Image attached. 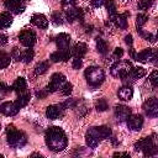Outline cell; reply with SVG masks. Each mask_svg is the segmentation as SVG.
<instances>
[{
	"instance_id": "cell-1",
	"label": "cell",
	"mask_w": 158,
	"mask_h": 158,
	"mask_svg": "<svg viewBox=\"0 0 158 158\" xmlns=\"http://www.w3.org/2000/svg\"><path fill=\"white\" fill-rule=\"evenodd\" d=\"M68 139L65 132L60 127H49L46 131V144L53 152H60L67 147Z\"/></svg>"
},
{
	"instance_id": "cell-2",
	"label": "cell",
	"mask_w": 158,
	"mask_h": 158,
	"mask_svg": "<svg viewBox=\"0 0 158 158\" xmlns=\"http://www.w3.org/2000/svg\"><path fill=\"white\" fill-rule=\"evenodd\" d=\"M6 133H7V143H9L10 146H12V147L20 148V147H22V146L26 143V141H27L25 133L21 132V131H17L14 125H9V126L6 127Z\"/></svg>"
},
{
	"instance_id": "cell-3",
	"label": "cell",
	"mask_w": 158,
	"mask_h": 158,
	"mask_svg": "<svg viewBox=\"0 0 158 158\" xmlns=\"http://www.w3.org/2000/svg\"><path fill=\"white\" fill-rule=\"evenodd\" d=\"M84 75H85L86 81L91 86H99L105 79L104 70L101 68H99V67H88L85 69Z\"/></svg>"
},
{
	"instance_id": "cell-4",
	"label": "cell",
	"mask_w": 158,
	"mask_h": 158,
	"mask_svg": "<svg viewBox=\"0 0 158 158\" xmlns=\"http://www.w3.org/2000/svg\"><path fill=\"white\" fill-rule=\"evenodd\" d=\"M132 69V64L128 60H117L115 64L111 65V75L116 77V78H121L122 80L128 77L130 72Z\"/></svg>"
},
{
	"instance_id": "cell-5",
	"label": "cell",
	"mask_w": 158,
	"mask_h": 158,
	"mask_svg": "<svg viewBox=\"0 0 158 158\" xmlns=\"http://www.w3.org/2000/svg\"><path fill=\"white\" fill-rule=\"evenodd\" d=\"M64 83H65V77L62 73H54L52 75V78H51L49 84L46 86V90L48 93H54L58 89H60Z\"/></svg>"
},
{
	"instance_id": "cell-6",
	"label": "cell",
	"mask_w": 158,
	"mask_h": 158,
	"mask_svg": "<svg viewBox=\"0 0 158 158\" xmlns=\"http://www.w3.org/2000/svg\"><path fill=\"white\" fill-rule=\"evenodd\" d=\"M19 40L25 47L31 48L36 43V33L32 30H23L19 35Z\"/></svg>"
},
{
	"instance_id": "cell-7",
	"label": "cell",
	"mask_w": 158,
	"mask_h": 158,
	"mask_svg": "<svg viewBox=\"0 0 158 158\" xmlns=\"http://www.w3.org/2000/svg\"><path fill=\"white\" fill-rule=\"evenodd\" d=\"M143 110L144 112L151 117L158 116V100L156 98H151L143 102Z\"/></svg>"
},
{
	"instance_id": "cell-8",
	"label": "cell",
	"mask_w": 158,
	"mask_h": 158,
	"mask_svg": "<svg viewBox=\"0 0 158 158\" xmlns=\"http://www.w3.org/2000/svg\"><path fill=\"white\" fill-rule=\"evenodd\" d=\"M135 59L138 60V62H143V63L153 62V60L157 59V52L154 49H152V48H147V49H143L142 52L137 53Z\"/></svg>"
},
{
	"instance_id": "cell-9",
	"label": "cell",
	"mask_w": 158,
	"mask_h": 158,
	"mask_svg": "<svg viewBox=\"0 0 158 158\" xmlns=\"http://www.w3.org/2000/svg\"><path fill=\"white\" fill-rule=\"evenodd\" d=\"M88 133H91L93 136H95L100 141V139H104V138H109L111 136V128L107 127V126L91 127L90 130H88Z\"/></svg>"
},
{
	"instance_id": "cell-10",
	"label": "cell",
	"mask_w": 158,
	"mask_h": 158,
	"mask_svg": "<svg viewBox=\"0 0 158 158\" xmlns=\"http://www.w3.org/2000/svg\"><path fill=\"white\" fill-rule=\"evenodd\" d=\"M128 128H131L132 131H139L143 126V118L141 115H130L126 120Z\"/></svg>"
},
{
	"instance_id": "cell-11",
	"label": "cell",
	"mask_w": 158,
	"mask_h": 158,
	"mask_svg": "<svg viewBox=\"0 0 158 158\" xmlns=\"http://www.w3.org/2000/svg\"><path fill=\"white\" fill-rule=\"evenodd\" d=\"M65 19L69 22H73L74 20L83 21L84 11H83V9H78V7H69L68 10H65Z\"/></svg>"
},
{
	"instance_id": "cell-12",
	"label": "cell",
	"mask_w": 158,
	"mask_h": 158,
	"mask_svg": "<svg viewBox=\"0 0 158 158\" xmlns=\"http://www.w3.org/2000/svg\"><path fill=\"white\" fill-rule=\"evenodd\" d=\"M153 146H156V144L153 143V139H152L151 137H144V138L138 139V141L135 143V149H136V151H142L143 154H144V153H146L149 148H152Z\"/></svg>"
},
{
	"instance_id": "cell-13",
	"label": "cell",
	"mask_w": 158,
	"mask_h": 158,
	"mask_svg": "<svg viewBox=\"0 0 158 158\" xmlns=\"http://www.w3.org/2000/svg\"><path fill=\"white\" fill-rule=\"evenodd\" d=\"M72 53L68 49H58L57 52H53L51 54V60L52 62H67L70 58Z\"/></svg>"
},
{
	"instance_id": "cell-14",
	"label": "cell",
	"mask_w": 158,
	"mask_h": 158,
	"mask_svg": "<svg viewBox=\"0 0 158 158\" xmlns=\"http://www.w3.org/2000/svg\"><path fill=\"white\" fill-rule=\"evenodd\" d=\"M131 115V109L125 105H117L115 107V116L118 121H126L127 117Z\"/></svg>"
},
{
	"instance_id": "cell-15",
	"label": "cell",
	"mask_w": 158,
	"mask_h": 158,
	"mask_svg": "<svg viewBox=\"0 0 158 158\" xmlns=\"http://www.w3.org/2000/svg\"><path fill=\"white\" fill-rule=\"evenodd\" d=\"M31 23L40 27V28H47L48 20L43 14H33L31 17Z\"/></svg>"
},
{
	"instance_id": "cell-16",
	"label": "cell",
	"mask_w": 158,
	"mask_h": 158,
	"mask_svg": "<svg viewBox=\"0 0 158 158\" xmlns=\"http://www.w3.org/2000/svg\"><path fill=\"white\" fill-rule=\"evenodd\" d=\"M19 107L16 106V104L15 102H4L1 106H0V111L4 114V115H6V116H14V115H16L17 112H19Z\"/></svg>"
},
{
	"instance_id": "cell-17",
	"label": "cell",
	"mask_w": 158,
	"mask_h": 158,
	"mask_svg": "<svg viewBox=\"0 0 158 158\" xmlns=\"http://www.w3.org/2000/svg\"><path fill=\"white\" fill-rule=\"evenodd\" d=\"M57 47L59 49H68L69 48V42H70V36L67 33H59L58 36H56L54 38Z\"/></svg>"
},
{
	"instance_id": "cell-18",
	"label": "cell",
	"mask_w": 158,
	"mask_h": 158,
	"mask_svg": "<svg viewBox=\"0 0 158 158\" xmlns=\"http://www.w3.org/2000/svg\"><path fill=\"white\" fill-rule=\"evenodd\" d=\"M5 6L9 10H12L15 14H20L25 10V6L20 2V0H5Z\"/></svg>"
},
{
	"instance_id": "cell-19",
	"label": "cell",
	"mask_w": 158,
	"mask_h": 158,
	"mask_svg": "<svg viewBox=\"0 0 158 158\" xmlns=\"http://www.w3.org/2000/svg\"><path fill=\"white\" fill-rule=\"evenodd\" d=\"M117 95H118V98H120L121 100L128 101V100H131L132 96H133V90H132L131 86H122V88L118 89Z\"/></svg>"
},
{
	"instance_id": "cell-20",
	"label": "cell",
	"mask_w": 158,
	"mask_h": 158,
	"mask_svg": "<svg viewBox=\"0 0 158 158\" xmlns=\"http://www.w3.org/2000/svg\"><path fill=\"white\" fill-rule=\"evenodd\" d=\"M60 111H62V106H57V105H51L47 107L46 110V116L49 120H56L60 116Z\"/></svg>"
},
{
	"instance_id": "cell-21",
	"label": "cell",
	"mask_w": 158,
	"mask_h": 158,
	"mask_svg": "<svg viewBox=\"0 0 158 158\" xmlns=\"http://www.w3.org/2000/svg\"><path fill=\"white\" fill-rule=\"evenodd\" d=\"M130 16V14L128 12H125V14H120V15H116L115 17H114V22H115V25L118 27V28H126L127 27V17Z\"/></svg>"
},
{
	"instance_id": "cell-22",
	"label": "cell",
	"mask_w": 158,
	"mask_h": 158,
	"mask_svg": "<svg viewBox=\"0 0 158 158\" xmlns=\"http://www.w3.org/2000/svg\"><path fill=\"white\" fill-rule=\"evenodd\" d=\"M86 44L85 43H83V42H78L74 47H73V49H72V54L73 56H75V57H79V58H81L85 53H86Z\"/></svg>"
},
{
	"instance_id": "cell-23",
	"label": "cell",
	"mask_w": 158,
	"mask_h": 158,
	"mask_svg": "<svg viewBox=\"0 0 158 158\" xmlns=\"http://www.w3.org/2000/svg\"><path fill=\"white\" fill-rule=\"evenodd\" d=\"M144 75H146V69H144V68H142V67H135V68L131 69L128 77H126V78L141 79V78H143ZM126 78H125V79H126ZM125 79H123V80H125Z\"/></svg>"
},
{
	"instance_id": "cell-24",
	"label": "cell",
	"mask_w": 158,
	"mask_h": 158,
	"mask_svg": "<svg viewBox=\"0 0 158 158\" xmlns=\"http://www.w3.org/2000/svg\"><path fill=\"white\" fill-rule=\"evenodd\" d=\"M12 17L9 12H2L0 14V28H6L11 25Z\"/></svg>"
},
{
	"instance_id": "cell-25",
	"label": "cell",
	"mask_w": 158,
	"mask_h": 158,
	"mask_svg": "<svg viewBox=\"0 0 158 158\" xmlns=\"http://www.w3.org/2000/svg\"><path fill=\"white\" fill-rule=\"evenodd\" d=\"M26 86H27V84H26L25 78H17L12 84V90H15L17 93H21L26 89Z\"/></svg>"
},
{
	"instance_id": "cell-26",
	"label": "cell",
	"mask_w": 158,
	"mask_h": 158,
	"mask_svg": "<svg viewBox=\"0 0 158 158\" xmlns=\"http://www.w3.org/2000/svg\"><path fill=\"white\" fill-rule=\"evenodd\" d=\"M30 94L28 93H26V94H22V95H20L17 99H16V101H15V104H16V106L19 107V109H21V107H23V106H26L27 104H28V101H30Z\"/></svg>"
},
{
	"instance_id": "cell-27",
	"label": "cell",
	"mask_w": 158,
	"mask_h": 158,
	"mask_svg": "<svg viewBox=\"0 0 158 158\" xmlns=\"http://www.w3.org/2000/svg\"><path fill=\"white\" fill-rule=\"evenodd\" d=\"M105 5H106V9H107V12L111 17V21L114 20V17L117 15L116 14V5H115V1L114 0H105Z\"/></svg>"
},
{
	"instance_id": "cell-28",
	"label": "cell",
	"mask_w": 158,
	"mask_h": 158,
	"mask_svg": "<svg viewBox=\"0 0 158 158\" xmlns=\"http://www.w3.org/2000/svg\"><path fill=\"white\" fill-rule=\"evenodd\" d=\"M85 142H86V146L89 148H95L99 144V139L95 136H93L91 133H88V132L85 135Z\"/></svg>"
},
{
	"instance_id": "cell-29",
	"label": "cell",
	"mask_w": 158,
	"mask_h": 158,
	"mask_svg": "<svg viewBox=\"0 0 158 158\" xmlns=\"http://www.w3.org/2000/svg\"><path fill=\"white\" fill-rule=\"evenodd\" d=\"M48 68H49V63H48V62H40V63L35 67V74H37V75L44 74Z\"/></svg>"
},
{
	"instance_id": "cell-30",
	"label": "cell",
	"mask_w": 158,
	"mask_h": 158,
	"mask_svg": "<svg viewBox=\"0 0 158 158\" xmlns=\"http://www.w3.org/2000/svg\"><path fill=\"white\" fill-rule=\"evenodd\" d=\"M35 57V52L28 48V49H25L23 52H21V60H23L25 63H30Z\"/></svg>"
},
{
	"instance_id": "cell-31",
	"label": "cell",
	"mask_w": 158,
	"mask_h": 158,
	"mask_svg": "<svg viewBox=\"0 0 158 158\" xmlns=\"http://www.w3.org/2000/svg\"><path fill=\"white\" fill-rule=\"evenodd\" d=\"M96 49H98V52L101 53V54H105V53H106V51H107V44H106V42H105L102 38H98V40H96Z\"/></svg>"
},
{
	"instance_id": "cell-32",
	"label": "cell",
	"mask_w": 158,
	"mask_h": 158,
	"mask_svg": "<svg viewBox=\"0 0 158 158\" xmlns=\"http://www.w3.org/2000/svg\"><path fill=\"white\" fill-rule=\"evenodd\" d=\"M10 56L6 54L5 52H0V69L1 68H6L10 64Z\"/></svg>"
},
{
	"instance_id": "cell-33",
	"label": "cell",
	"mask_w": 158,
	"mask_h": 158,
	"mask_svg": "<svg viewBox=\"0 0 158 158\" xmlns=\"http://www.w3.org/2000/svg\"><path fill=\"white\" fill-rule=\"evenodd\" d=\"M95 109H96L99 112H102V111H105V110L109 109V105H107V102H106L105 99H99V100L95 102Z\"/></svg>"
},
{
	"instance_id": "cell-34",
	"label": "cell",
	"mask_w": 158,
	"mask_h": 158,
	"mask_svg": "<svg viewBox=\"0 0 158 158\" xmlns=\"http://www.w3.org/2000/svg\"><path fill=\"white\" fill-rule=\"evenodd\" d=\"M147 20H148V16L146 14H138L137 17H136V25H137V27H142L147 22Z\"/></svg>"
},
{
	"instance_id": "cell-35",
	"label": "cell",
	"mask_w": 158,
	"mask_h": 158,
	"mask_svg": "<svg viewBox=\"0 0 158 158\" xmlns=\"http://www.w3.org/2000/svg\"><path fill=\"white\" fill-rule=\"evenodd\" d=\"M72 90H73V85L70 84V83H64L63 85H62V88H60V91H62V94L63 95H69L70 93H72Z\"/></svg>"
},
{
	"instance_id": "cell-36",
	"label": "cell",
	"mask_w": 158,
	"mask_h": 158,
	"mask_svg": "<svg viewBox=\"0 0 158 158\" xmlns=\"http://www.w3.org/2000/svg\"><path fill=\"white\" fill-rule=\"evenodd\" d=\"M52 22H53L54 25H62V23H63L62 15H60L58 11H56V12L52 14Z\"/></svg>"
},
{
	"instance_id": "cell-37",
	"label": "cell",
	"mask_w": 158,
	"mask_h": 158,
	"mask_svg": "<svg viewBox=\"0 0 158 158\" xmlns=\"http://www.w3.org/2000/svg\"><path fill=\"white\" fill-rule=\"evenodd\" d=\"M153 0H138V9L139 10H147L152 5Z\"/></svg>"
},
{
	"instance_id": "cell-38",
	"label": "cell",
	"mask_w": 158,
	"mask_h": 158,
	"mask_svg": "<svg viewBox=\"0 0 158 158\" xmlns=\"http://www.w3.org/2000/svg\"><path fill=\"white\" fill-rule=\"evenodd\" d=\"M149 81H151V84H152L154 88L158 85V72H157V70H153V72L151 73V75H149Z\"/></svg>"
},
{
	"instance_id": "cell-39",
	"label": "cell",
	"mask_w": 158,
	"mask_h": 158,
	"mask_svg": "<svg viewBox=\"0 0 158 158\" xmlns=\"http://www.w3.org/2000/svg\"><path fill=\"white\" fill-rule=\"evenodd\" d=\"M81 65H83V60H81V58H79V57H75V58L73 59L72 67H73L74 69H79V68H81Z\"/></svg>"
},
{
	"instance_id": "cell-40",
	"label": "cell",
	"mask_w": 158,
	"mask_h": 158,
	"mask_svg": "<svg viewBox=\"0 0 158 158\" xmlns=\"http://www.w3.org/2000/svg\"><path fill=\"white\" fill-rule=\"evenodd\" d=\"M11 57H12L14 59H16V60H21V51L15 47V48L12 49V52H11Z\"/></svg>"
},
{
	"instance_id": "cell-41",
	"label": "cell",
	"mask_w": 158,
	"mask_h": 158,
	"mask_svg": "<svg viewBox=\"0 0 158 158\" xmlns=\"http://www.w3.org/2000/svg\"><path fill=\"white\" fill-rule=\"evenodd\" d=\"M12 90V86H7L5 83L0 81V91L1 93H10Z\"/></svg>"
},
{
	"instance_id": "cell-42",
	"label": "cell",
	"mask_w": 158,
	"mask_h": 158,
	"mask_svg": "<svg viewBox=\"0 0 158 158\" xmlns=\"http://www.w3.org/2000/svg\"><path fill=\"white\" fill-rule=\"evenodd\" d=\"M62 1V5L64 6V7H72V6H74V4H75V0H60Z\"/></svg>"
},
{
	"instance_id": "cell-43",
	"label": "cell",
	"mask_w": 158,
	"mask_h": 158,
	"mask_svg": "<svg viewBox=\"0 0 158 158\" xmlns=\"http://www.w3.org/2000/svg\"><path fill=\"white\" fill-rule=\"evenodd\" d=\"M122 56H123V49H122V48H120V47H118V48H116V49H115V52H114V57L120 59Z\"/></svg>"
},
{
	"instance_id": "cell-44",
	"label": "cell",
	"mask_w": 158,
	"mask_h": 158,
	"mask_svg": "<svg viewBox=\"0 0 158 158\" xmlns=\"http://www.w3.org/2000/svg\"><path fill=\"white\" fill-rule=\"evenodd\" d=\"M104 2H105V0H91V5L94 7H100Z\"/></svg>"
},
{
	"instance_id": "cell-45",
	"label": "cell",
	"mask_w": 158,
	"mask_h": 158,
	"mask_svg": "<svg viewBox=\"0 0 158 158\" xmlns=\"http://www.w3.org/2000/svg\"><path fill=\"white\" fill-rule=\"evenodd\" d=\"M47 94H48V91H47V90H41V91H37V93H36L37 98H40V99L46 98V96H47Z\"/></svg>"
},
{
	"instance_id": "cell-46",
	"label": "cell",
	"mask_w": 158,
	"mask_h": 158,
	"mask_svg": "<svg viewBox=\"0 0 158 158\" xmlns=\"http://www.w3.org/2000/svg\"><path fill=\"white\" fill-rule=\"evenodd\" d=\"M7 43V36L6 35H0V46H2V44H6Z\"/></svg>"
},
{
	"instance_id": "cell-47",
	"label": "cell",
	"mask_w": 158,
	"mask_h": 158,
	"mask_svg": "<svg viewBox=\"0 0 158 158\" xmlns=\"http://www.w3.org/2000/svg\"><path fill=\"white\" fill-rule=\"evenodd\" d=\"M114 157H130V154L126 152H115Z\"/></svg>"
},
{
	"instance_id": "cell-48",
	"label": "cell",
	"mask_w": 158,
	"mask_h": 158,
	"mask_svg": "<svg viewBox=\"0 0 158 158\" xmlns=\"http://www.w3.org/2000/svg\"><path fill=\"white\" fill-rule=\"evenodd\" d=\"M125 42H126L128 46H132V36H131V35H127V36L125 37Z\"/></svg>"
},
{
	"instance_id": "cell-49",
	"label": "cell",
	"mask_w": 158,
	"mask_h": 158,
	"mask_svg": "<svg viewBox=\"0 0 158 158\" xmlns=\"http://www.w3.org/2000/svg\"><path fill=\"white\" fill-rule=\"evenodd\" d=\"M0 158H2V154H0Z\"/></svg>"
},
{
	"instance_id": "cell-50",
	"label": "cell",
	"mask_w": 158,
	"mask_h": 158,
	"mask_svg": "<svg viewBox=\"0 0 158 158\" xmlns=\"http://www.w3.org/2000/svg\"><path fill=\"white\" fill-rule=\"evenodd\" d=\"M0 128H1V126H0Z\"/></svg>"
}]
</instances>
